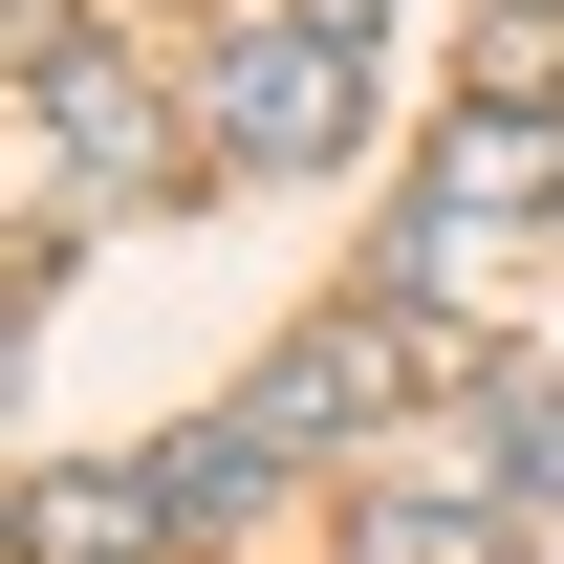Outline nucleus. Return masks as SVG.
Instances as JSON below:
<instances>
[{
	"label": "nucleus",
	"mask_w": 564,
	"mask_h": 564,
	"mask_svg": "<svg viewBox=\"0 0 564 564\" xmlns=\"http://www.w3.org/2000/svg\"><path fill=\"white\" fill-rule=\"evenodd\" d=\"M196 521H174V478H44L22 499V564H174Z\"/></svg>",
	"instance_id": "4"
},
{
	"label": "nucleus",
	"mask_w": 564,
	"mask_h": 564,
	"mask_svg": "<svg viewBox=\"0 0 564 564\" xmlns=\"http://www.w3.org/2000/svg\"><path fill=\"white\" fill-rule=\"evenodd\" d=\"M478 478L564 543V369H478Z\"/></svg>",
	"instance_id": "5"
},
{
	"label": "nucleus",
	"mask_w": 564,
	"mask_h": 564,
	"mask_svg": "<svg viewBox=\"0 0 564 564\" xmlns=\"http://www.w3.org/2000/svg\"><path fill=\"white\" fill-rule=\"evenodd\" d=\"M152 478H174V521H261V499H282V434H261V413H217V434H174Z\"/></svg>",
	"instance_id": "6"
},
{
	"label": "nucleus",
	"mask_w": 564,
	"mask_h": 564,
	"mask_svg": "<svg viewBox=\"0 0 564 564\" xmlns=\"http://www.w3.org/2000/svg\"><path fill=\"white\" fill-rule=\"evenodd\" d=\"M456 87H478V109H564V0H499Z\"/></svg>",
	"instance_id": "7"
},
{
	"label": "nucleus",
	"mask_w": 564,
	"mask_h": 564,
	"mask_svg": "<svg viewBox=\"0 0 564 564\" xmlns=\"http://www.w3.org/2000/svg\"><path fill=\"white\" fill-rule=\"evenodd\" d=\"M348 131H369V44H326V22H239L217 44V152L239 174H326Z\"/></svg>",
	"instance_id": "2"
},
{
	"label": "nucleus",
	"mask_w": 564,
	"mask_h": 564,
	"mask_svg": "<svg viewBox=\"0 0 564 564\" xmlns=\"http://www.w3.org/2000/svg\"><path fill=\"white\" fill-rule=\"evenodd\" d=\"M413 369H434V391H478V348H456V304H413V282H369V304H326L304 348H261V391H239V413H261L282 456H348L369 413H413Z\"/></svg>",
	"instance_id": "1"
},
{
	"label": "nucleus",
	"mask_w": 564,
	"mask_h": 564,
	"mask_svg": "<svg viewBox=\"0 0 564 564\" xmlns=\"http://www.w3.org/2000/svg\"><path fill=\"white\" fill-rule=\"evenodd\" d=\"M434 217H564V109H456L434 131Z\"/></svg>",
	"instance_id": "3"
},
{
	"label": "nucleus",
	"mask_w": 564,
	"mask_h": 564,
	"mask_svg": "<svg viewBox=\"0 0 564 564\" xmlns=\"http://www.w3.org/2000/svg\"><path fill=\"white\" fill-rule=\"evenodd\" d=\"M282 22H326V44H369V22H391V0H282Z\"/></svg>",
	"instance_id": "8"
}]
</instances>
